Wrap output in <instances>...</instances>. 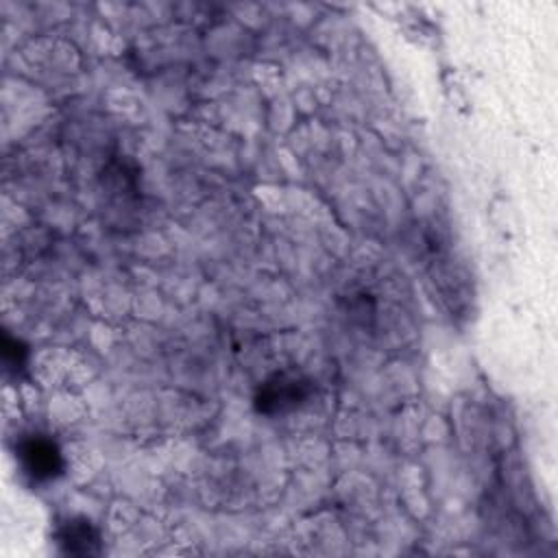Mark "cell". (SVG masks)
I'll list each match as a JSON object with an SVG mask.
<instances>
[{"mask_svg":"<svg viewBox=\"0 0 558 558\" xmlns=\"http://www.w3.org/2000/svg\"><path fill=\"white\" fill-rule=\"evenodd\" d=\"M310 390H312L310 381L301 377L277 375L266 384H262L255 397V405L264 414H281L299 408L310 397Z\"/></svg>","mask_w":558,"mask_h":558,"instance_id":"cell-1","label":"cell"},{"mask_svg":"<svg viewBox=\"0 0 558 558\" xmlns=\"http://www.w3.org/2000/svg\"><path fill=\"white\" fill-rule=\"evenodd\" d=\"M17 456H20L24 473L33 482H50L63 469V460H61V453H59L57 445L52 440L44 438V436L26 438L20 445Z\"/></svg>","mask_w":558,"mask_h":558,"instance_id":"cell-2","label":"cell"},{"mask_svg":"<svg viewBox=\"0 0 558 558\" xmlns=\"http://www.w3.org/2000/svg\"><path fill=\"white\" fill-rule=\"evenodd\" d=\"M59 543L63 545V551H68V554H92L96 549L98 536L92 530L89 521L72 519L61 525Z\"/></svg>","mask_w":558,"mask_h":558,"instance_id":"cell-3","label":"cell"}]
</instances>
